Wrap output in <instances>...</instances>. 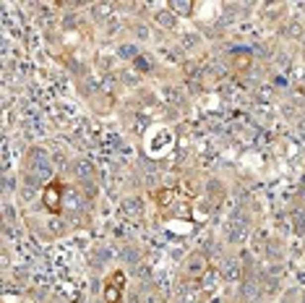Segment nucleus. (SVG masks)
Instances as JSON below:
<instances>
[{
	"mask_svg": "<svg viewBox=\"0 0 305 303\" xmlns=\"http://www.w3.org/2000/svg\"><path fill=\"white\" fill-rule=\"evenodd\" d=\"M60 194H63V188H60L58 183H53L47 191H45V207H50L53 212L60 209Z\"/></svg>",
	"mask_w": 305,
	"mask_h": 303,
	"instance_id": "f03ea898",
	"label": "nucleus"
},
{
	"mask_svg": "<svg viewBox=\"0 0 305 303\" xmlns=\"http://www.w3.org/2000/svg\"><path fill=\"white\" fill-rule=\"evenodd\" d=\"M26 170H29L32 183H45V180H50V175H53V165H50V159H47L45 152H32Z\"/></svg>",
	"mask_w": 305,
	"mask_h": 303,
	"instance_id": "f257e3e1",
	"label": "nucleus"
},
{
	"mask_svg": "<svg viewBox=\"0 0 305 303\" xmlns=\"http://www.w3.org/2000/svg\"><path fill=\"white\" fill-rule=\"evenodd\" d=\"M243 235H245V222L238 217V220H232L230 225H227V238L230 240H240Z\"/></svg>",
	"mask_w": 305,
	"mask_h": 303,
	"instance_id": "20e7f679",
	"label": "nucleus"
},
{
	"mask_svg": "<svg viewBox=\"0 0 305 303\" xmlns=\"http://www.w3.org/2000/svg\"><path fill=\"white\" fill-rule=\"evenodd\" d=\"M120 58H138V55H136V47H130V45L120 47Z\"/></svg>",
	"mask_w": 305,
	"mask_h": 303,
	"instance_id": "9d476101",
	"label": "nucleus"
},
{
	"mask_svg": "<svg viewBox=\"0 0 305 303\" xmlns=\"http://www.w3.org/2000/svg\"><path fill=\"white\" fill-rule=\"evenodd\" d=\"M123 280V275H115L113 280L107 282V288H105V298L107 303H120V290H118V282Z\"/></svg>",
	"mask_w": 305,
	"mask_h": 303,
	"instance_id": "7ed1b4c3",
	"label": "nucleus"
},
{
	"mask_svg": "<svg viewBox=\"0 0 305 303\" xmlns=\"http://www.w3.org/2000/svg\"><path fill=\"white\" fill-rule=\"evenodd\" d=\"M136 68H138V71H149V68H151V63H149V58H146V55H144V58H141V55H138V58H136Z\"/></svg>",
	"mask_w": 305,
	"mask_h": 303,
	"instance_id": "1a4fd4ad",
	"label": "nucleus"
},
{
	"mask_svg": "<svg viewBox=\"0 0 305 303\" xmlns=\"http://www.w3.org/2000/svg\"><path fill=\"white\" fill-rule=\"evenodd\" d=\"M167 5L172 8V11H178V13H185V16L193 11V3H188V0H170Z\"/></svg>",
	"mask_w": 305,
	"mask_h": 303,
	"instance_id": "39448f33",
	"label": "nucleus"
},
{
	"mask_svg": "<svg viewBox=\"0 0 305 303\" xmlns=\"http://www.w3.org/2000/svg\"><path fill=\"white\" fill-rule=\"evenodd\" d=\"M225 277H238V264H235V261H230V264H225Z\"/></svg>",
	"mask_w": 305,
	"mask_h": 303,
	"instance_id": "6e6552de",
	"label": "nucleus"
},
{
	"mask_svg": "<svg viewBox=\"0 0 305 303\" xmlns=\"http://www.w3.org/2000/svg\"><path fill=\"white\" fill-rule=\"evenodd\" d=\"M157 21H159L162 26H172V24H175V16H172V13H159Z\"/></svg>",
	"mask_w": 305,
	"mask_h": 303,
	"instance_id": "0eeeda50",
	"label": "nucleus"
},
{
	"mask_svg": "<svg viewBox=\"0 0 305 303\" xmlns=\"http://www.w3.org/2000/svg\"><path fill=\"white\" fill-rule=\"evenodd\" d=\"M125 212H128L130 217H138V201H136V199L125 201Z\"/></svg>",
	"mask_w": 305,
	"mask_h": 303,
	"instance_id": "423d86ee",
	"label": "nucleus"
}]
</instances>
